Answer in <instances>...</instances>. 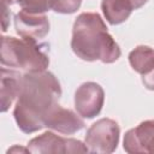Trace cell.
<instances>
[{
  "label": "cell",
  "mask_w": 154,
  "mask_h": 154,
  "mask_svg": "<svg viewBox=\"0 0 154 154\" xmlns=\"http://www.w3.org/2000/svg\"><path fill=\"white\" fill-rule=\"evenodd\" d=\"M60 96V83L52 72L45 70L23 73L13 109L17 126L25 134H32L45 128L43 118Z\"/></svg>",
  "instance_id": "1"
},
{
  "label": "cell",
  "mask_w": 154,
  "mask_h": 154,
  "mask_svg": "<svg viewBox=\"0 0 154 154\" xmlns=\"http://www.w3.org/2000/svg\"><path fill=\"white\" fill-rule=\"evenodd\" d=\"M71 48L82 60H99L103 64L117 61L122 54L118 43L96 12H83L77 16L72 28Z\"/></svg>",
  "instance_id": "2"
},
{
  "label": "cell",
  "mask_w": 154,
  "mask_h": 154,
  "mask_svg": "<svg viewBox=\"0 0 154 154\" xmlns=\"http://www.w3.org/2000/svg\"><path fill=\"white\" fill-rule=\"evenodd\" d=\"M0 61L2 66L18 69L24 73L45 71L49 65L48 45L34 38L2 36Z\"/></svg>",
  "instance_id": "3"
},
{
  "label": "cell",
  "mask_w": 154,
  "mask_h": 154,
  "mask_svg": "<svg viewBox=\"0 0 154 154\" xmlns=\"http://www.w3.org/2000/svg\"><path fill=\"white\" fill-rule=\"evenodd\" d=\"M120 129L116 120L101 118L93 123L87 130L84 143L91 153H113L119 142Z\"/></svg>",
  "instance_id": "4"
},
{
  "label": "cell",
  "mask_w": 154,
  "mask_h": 154,
  "mask_svg": "<svg viewBox=\"0 0 154 154\" xmlns=\"http://www.w3.org/2000/svg\"><path fill=\"white\" fill-rule=\"evenodd\" d=\"M28 149L34 154H75L89 152L88 147L82 141L64 138L52 131H46L30 140Z\"/></svg>",
  "instance_id": "5"
},
{
  "label": "cell",
  "mask_w": 154,
  "mask_h": 154,
  "mask_svg": "<svg viewBox=\"0 0 154 154\" xmlns=\"http://www.w3.org/2000/svg\"><path fill=\"white\" fill-rule=\"evenodd\" d=\"M105 103V91L96 82L82 83L75 93V108L83 118L96 117Z\"/></svg>",
  "instance_id": "6"
},
{
  "label": "cell",
  "mask_w": 154,
  "mask_h": 154,
  "mask_svg": "<svg viewBox=\"0 0 154 154\" xmlns=\"http://www.w3.org/2000/svg\"><path fill=\"white\" fill-rule=\"evenodd\" d=\"M43 124L46 128L64 135H72L84 128V120L78 113L61 107L58 102L47 112Z\"/></svg>",
  "instance_id": "7"
},
{
  "label": "cell",
  "mask_w": 154,
  "mask_h": 154,
  "mask_svg": "<svg viewBox=\"0 0 154 154\" xmlns=\"http://www.w3.org/2000/svg\"><path fill=\"white\" fill-rule=\"evenodd\" d=\"M123 148L126 153L154 154V119L144 120L125 132Z\"/></svg>",
  "instance_id": "8"
},
{
  "label": "cell",
  "mask_w": 154,
  "mask_h": 154,
  "mask_svg": "<svg viewBox=\"0 0 154 154\" xmlns=\"http://www.w3.org/2000/svg\"><path fill=\"white\" fill-rule=\"evenodd\" d=\"M14 29L20 37L40 40L49 32V20L45 13L20 10L14 16Z\"/></svg>",
  "instance_id": "9"
},
{
  "label": "cell",
  "mask_w": 154,
  "mask_h": 154,
  "mask_svg": "<svg viewBox=\"0 0 154 154\" xmlns=\"http://www.w3.org/2000/svg\"><path fill=\"white\" fill-rule=\"evenodd\" d=\"M22 76L23 73L17 70L1 67V112H6L18 97Z\"/></svg>",
  "instance_id": "10"
},
{
  "label": "cell",
  "mask_w": 154,
  "mask_h": 154,
  "mask_svg": "<svg viewBox=\"0 0 154 154\" xmlns=\"http://www.w3.org/2000/svg\"><path fill=\"white\" fill-rule=\"evenodd\" d=\"M101 10L109 24L118 25L130 17L134 7L129 0H102Z\"/></svg>",
  "instance_id": "11"
},
{
  "label": "cell",
  "mask_w": 154,
  "mask_h": 154,
  "mask_svg": "<svg viewBox=\"0 0 154 154\" xmlns=\"http://www.w3.org/2000/svg\"><path fill=\"white\" fill-rule=\"evenodd\" d=\"M129 63L134 71L146 75L154 69V48L149 46H137L129 53Z\"/></svg>",
  "instance_id": "12"
},
{
  "label": "cell",
  "mask_w": 154,
  "mask_h": 154,
  "mask_svg": "<svg viewBox=\"0 0 154 154\" xmlns=\"http://www.w3.org/2000/svg\"><path fill=\"white\" fill-rule=\"evenodd\" d=\"M55 0H18L20 8L31 13H45L53 10Z\"/></svg>",
  "instance_id": "13"
},
{
  "label": "cell",
  "mask_w": 154,
  "mask_h": 154,
  "mask_svg": "<svg viewBox=\"0 0 154 154\" xmlns=\"http://www.w3.org/2000/svg\"><path fill=\"white\" fill-rule=\"evenodd\" d=\"M82 4V0H55L53 11L57 13L70 14L76 12Z\"/></svg>",
  "instance_id": "14"
},
{
  "label": "cell",
  "mask_w": 154,
  "mask_h": 154,
  "mask_svg": "<svg viewBox=\"0 0 154 154\" xmlns=\"http://www.w3.org/2000/svg\"><path fill=\"white\" fill-rule=\"evenodd\" d=\"M1 7H2V13H1V24H2V31L5 32L8 28V24H10V18H11V11L8 10V6L7 5H4L1 4Z\"/></svg>",
  "instance_id": "15"
},
{
  "label": "cell",
  "mask_w": 154,
  "mask_h": 154,
  "mask_svg": "<svg viewBox=\"0 0 154 154\" xmlns=\"http://www.w3.org/2000/svg\"><path fill=\"white\" fill-rule=\"evenodd\" d=\"M142 83L148 90L154 91V69L146 75H142Z\"/></svg>",
  "instance_id": "16"
},
{
  "label": "cell",
  "mask_w": 154,
  "mask_h": 154,
  "mask_svg": "<svg viewBox=\"0 0 154 154\" xmlns=\"http://www.w3.org/2000/svg\"><path fill=\"white\" fill-rule=\"evenodd\" d=\"M17 152H24V153H30V152H29V149H28V147H26V148H23V147L13 146L12 148H10V149L7 150V154H10V153H17Z\"/></svg>",
  "instance_id": "17"
},
{
  "label": "cell",
  "mask_w": 154,
  "mask_h": 154,
  "mask_svg": "<svg viewBox=\"0 0 154 154\" xmlns=\"http://www.w3.org/2000/svg\"><path fill=\"white\" fill-rule=\"evenodd\" d=\"M129 1L131 2V5H132L134 10H137V8L142 7L144 4H147V1H148V0H129Z\"/></svg>",
  "instance_id": "18"
},
{
  "label": "cell",
  "mask_w": 154,
  "mask_h": 154,
  "mask_svg": "<svg viewBox=\"0 0 154 154\" xmlns=\"http://www.w3.org/2000/svg\"><path fill=\"white\" fill-rule=\"evenodd\" d=\"M17 1H18V0H1V4L7 5V6H11V5H13V4H17Z\"/></svg>",
  "instance_id": "19"
}]
</instances>
